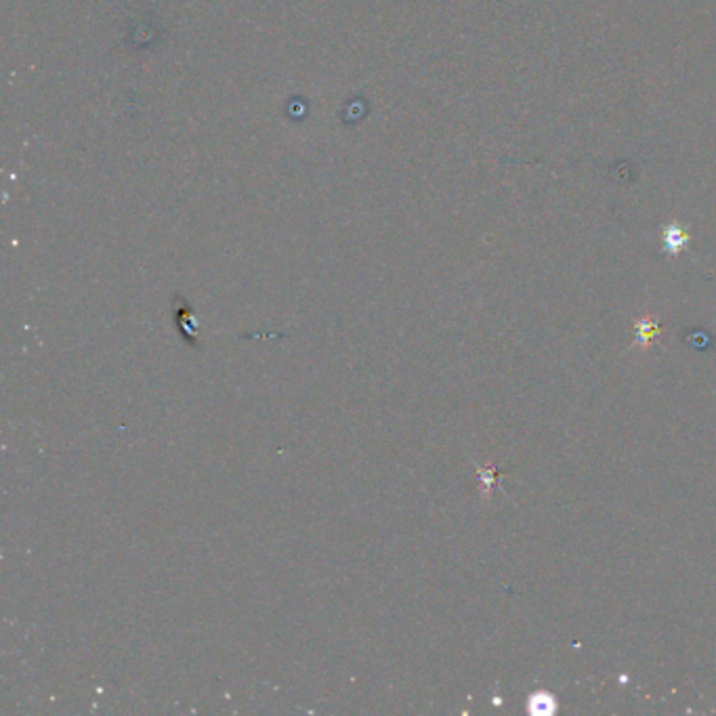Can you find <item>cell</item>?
Listing matches in <instances>:
<instances>
[{
    "mask_svg": "<svg viewBox=\"0 0 716 716\" xmlns=\"http://www.w3.org/2000/svg\"><path fill=\"white\" fill-rule=\"evenodd\" d=\"M189 315H191V312H189L188 303H183V307L177 309V328H179V335L183 336V341L188 343V345L196 347L198 345V335H196L194 326H191Z\"/></svg>",
    "mask_w": 716,
    "mask_h": 716,
    "instance_id": "6da1fadb",
    "label": "cell"
},
{
    "mask_svg": "<svg viewBox=\"0 0 716 716\" xmlns=\"http://www.w3.org/2000/svg\"><path fill=\"white\" fill-rule=\"evenodd\" d=\"M527 710H532L534 714H550L555 710V697L550 693H535L529 697Z\"/></svg>",
    "mask_w": 716,
    "mask_h": 716,
    "instance_id": "3957f363",
    "label": "cell"
},
{
    "mask_svg": "<svg viewBox=\"0 0 716 716\" xmlns=\"http://www.w3.org/2000/svg\"><path fill=\"white\" fill-rule=\"evenodd\" d=\"M635 330H636V345L643 349V347L650 345L651 338L658 335L659 326L656 324V321H651L650 318H643V320L636 321Z\"/></svg>",
    "mask_w": 716,
    "mask_h": 716,
    "instance_id": "7a4b0ae2",
    "label": "cell"
}]
</instances>
